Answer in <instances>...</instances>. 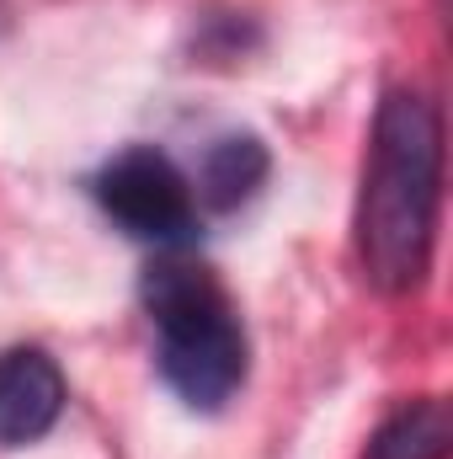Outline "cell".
<instances>
[{"instance_id": "cell-1", "label": "cell", "mask_w": 453, "mask_h": 459, "mask_svg": "<svg viewBox=\"0 0 453 459\" xmlns=\"http://www.w3.org/2000/svg\"><path fill=\"white\" fill-rule=\"evenodd\" d=\"M443 204V113L422 91H389L373 117L363 198H357V256L379 294L422 289L438 240Z\"/></svg>"}, {"instance_id": "cell-2", "label": "cell", "mask_w": 453, "mask_h": 459, "mask_svg": "<svg viewBox=\"0 0 453 459\" xmlns=\"http://www.w3.org/2000/svg\"><path fill=\"white\" fill-rule=\"evenodd\" d=\"M144 305L160 332L166 385L198 411H219L225 401H235V390L245 385L251 347H245V326L225 299V289L203 267L166 262L150 273Z\"/></svg>"}, {"instance_id": "cell-3", "label": "cell", "mask_w": 453, "mask_h": 459, "mask_svg": "<svg viewBox=\"0 0 453 459\" xmlns=\"http://www.w3.org/2000/svg\"><path fill=\"white\" fill-rule=\"evenodd\" d=\"M97 204L107 209L123 235L150 240V246H182L198 225V193L176 171L171 155L155 144H133L113 155L97 177Z\"/></svg>"}, {"instance_id": "cell-4", "label": "cell", "mask_w": 453, "mask_h": 459, "mask_svg": "<svg viewBox=\"0 0 453 459\" xmlns=\"http://www.w3.org/2000/svg\"><path fill=\"white\" fill-rule=\"evenodd\" d=\"M64 411V374L43 347H5L0 352V444L21 449L38 444Z\"/></svg>"}, {"instance_id": "cell-5", "label": "cell", "mask_w": 453, "mask_h": 459, "mask_svg": "<svg viewBox=\"0 0 453 459\" xmlns=\"http://www.w3.org/2000/svg\"><path fill=\"white\" fill-rule=\"evenodd\" d=\"M267 144L256 134H225L209 144L203 171H198V198L209 209H240L245 198H256V187L267 182Z\"/></svg>"}, {"instance_id": "cell-6", "label": "cell", "mask_w": 453, "mask_h": 459, "mask_svg": "<svg viewBox=\"0 0 453 459\" xmlns=\"http://www.w3.org/2000/svg\"><path fill=\"white\" fill-rule=\"evenodd\" d=\"M449 406L443 401H411L368 438L363 459H449Z\"/></svg>"}]
</instances>
